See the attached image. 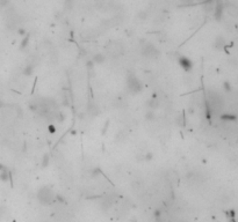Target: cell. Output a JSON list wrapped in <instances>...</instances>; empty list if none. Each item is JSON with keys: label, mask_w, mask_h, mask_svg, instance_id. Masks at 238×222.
Returning a JSON list of instances; mask_svg holds the SVG:
<instances>
[{"label": "cell", "mask_w": 238, "mask_h": 222, "mask_svg": "<svg viewBox=\"0 0 238 222\" xmlns=\"http://www.w3.org/2000/svg\"><path fill=\"white\" fill-rule=\"evenodd\" d=\"M55 192L48 186H43L37 192V198L42 205H51L55 201Z\"/></svg>", "instance_id": "1"}, {"label": "cell", "mask_w": 238, "mask_h": 222, "mask_svg": "<svg viewBox=\"0 0 238 222\" xmlns=\"http://www.w3.org/2000/svg\"><path fill=\"white\" fill-rule=\"evenodd\" d=\"M127 86L128 89L132 93V94H140L143 90V84L140 81V79H137L134 73H129L127 76Z\"/></svg>", "instance_id": "2"}, {"label": "cell", "mask_w": 238, "mask_h": 222, "mask_svg": "<svg viewBox=\"0 0 238 222\" xmlns=\"http://www.w3.org/2000/svg\"><path fill=\"white\" fill-rule=\"evenodd\" d=\"M142 53H143V56H145L148 58L155 59V58H158L159 51L156 49V46H154L152 44L146 42L144 45H142Z\"/></svg>", "instance_id": "3"}, {"label": "cell", "mask_w": 238, "mask_h": 222, "mask_svg": "<svg viewBox=\"0 0 238 222\" xmlns=\"http://www.w3.org/2000/svg\"><path fill=\"white\" fill-rule=\"evenodd\" d=\"M178 63L185 72H191L193 70V63L189 58H187L185 56H180L178 58Z\"/></svg>", "instance_id": "4"}, {"label": "cell", "mask_w": 238, "mask_h": 222, "mask_svg": "<svg viewBox=\"0 0 238 222\" xmlns=\"http://www.w3.org/2000/svg\"><path fill=\"white\" fill-rule=\"evenodd\" d=\"M216 4H215V9H214V16L216 20H221L223 16V12H224V6L222 4L221 0H215Z\"/></svg>", "instance_id": "5"}, {"label": "cell", "mask_w": 238, "mask_h": 222, "mask_svg": "<svg viewBox=\"0 0 238 222\" xmlns=\"http://www.w3.org/2000/svg\"><path fill=\"white\" fill-rule=\"evenodd\" d=\"M146 105H148L149 110H154V111H155L156 109H158V108H159V102H158V99H157L156 95H154V96H152V98H150V99L148 101Z\"/></svg>", "instance_id": "6"}, {"label": "cell", "mask_w": 238, "mask_h": 222, "mask_svg": "<svg viewBox=\"0 0 238 222\" xmlns=\"http://www.w3.org/2000/svg\"><path fill=\"white\" fill-rule=\"evenodd\" d=\"M105 60H106V56L104 53H96V55L93 56V59H92V61L95 63V64H98V65L104 64Z\"/></svg>", "instance_id": "7"}, {"label": "cell", "mask_w": 238, "mask_h": 222, "mask_svg": "<svg viewBox=\"0 0 238 222\" xmlns=\"http://www.w3.org/2000/svg\"><path fill=\"white\" fill-rule=\"evenodd\" d=\"M144 118L146 119L148 122H154L155 119H156V113H155V111H154V110H148V111L145 112V115H144Z\"/></svg>", "instance_id": "8"}, {"label": "cell", "mask_w": 238, "mask_h": 222, "mask_svg": "<svg viewBox=\"0 0 238 222\" xmlns=\"http://www.w3.org/2000/svg\"><path fill=\"white\" fill-rule=\"evenodd\" d=\"M22 74L26 75V76H30L34 74V66L33 65H26L23 71H22Z\"/></svg>", "instance_id": "9"}, {"label": "cell", "mask_w": 238, "mask_h": 222, "mask_svg": "<svg viewBox=\"0 0 238 222\" xmlns=\"http://www.w3.org/2000/svg\"><path fill=\"white\" fill-rule=\"evenodd\" d=\"M177 123L180 127H185L186 126V116H185V112H182L178 118H177Z\"/></svg>", "instance_id": "10"}, {"label": "cell", "mask_w": 238, "mask_h": 222, "mask_svg": "<svg viewBox=\"0 0 238 222\" xmlns=\"http://www.w3.org/2000/svg\"><path fill=\"white\" fill-rule=\"evenodd\" d=\"M9 178H11V175H9L7 169L1 170V171H0V179H1L3 182H7Z\"/></svg>", "instance_id": "11"}, {"label": "cell", "mask_w": 238, "mask_h": 222, "mask_svg": "<svg viewBox=\"0 0 238 222\" xmlns=\"http://www.w3.org/2000/svg\"><path fill=\"white\" fill-rule=\"evenodd\" d=\"M221 119L224 122H233L236 121V116L235 115H229V113H223L221 116Z\"/></svg>", "instance_id": "12"}, {"label": "cell", "mask_w": 238, "mask_h": 222, "mask_svg": "<svg viewBox=\"0 0 238 222\" xmlns=\"http://www.w3.org/2000/svg\"><path fill=\"white\" fill-rule=\"evenodd\" d=\"M28 43H29V35H26V36H23L22 42L20 44V50H25L28 46Z\"/></svg>", "instance_id": "13"}, {"label": "cell", "mask_w": 238, "mask_h": 222, "mask_svg": "<svg viewBox=\"0 0 238 222\" xmlns=\"http://www.w3.org/2000/svg\"><path fill=\"white\" fill-rule=\"evenodd\" d=\"M224 45H225L224 44V40L222 37H217L216 38V42H215V47L216 49H222Z\"/></svg>", "instance_id": "14"}, {"label": "cell", "mask_w": 238, "mask_h": 222, "mask_svg": "<svg viewBox=\"0 0 238 222\" xmlns=\"http://www.w3.org/2000/svg\"><path fill=\"white\" fill-rule=\"evenodd\" d=\"M49 162H50V156L49 154H44L43 157H42V167L43 168H47L49 165Z\"/></svg>", "instance_id": "15"}, {"label": "cell", "mask_w": 238, "mask_h": 222, "mask_svg": "<svg viewBox=\"0 0 238 222\" xmlns=\"http://www.w3.org/2000/svg\"><path fill=\"white\" fill-rule=\"evenodd\" d=\"M16 32H18V35H19V36H21V37H23V36H26V35H27V31H26V29H25V28H19Z\"/></svg>", "instance_id": "16"}, {"label": "cell", "mask_w": 238, "mask_h": 222, "mask_svg": "<svg viewBox=\"0 0 238 222\" xmlns=\"http://www.w3.org/2000/svg\"><path fill=\"white\" fill-rule=\"evenodd\" d=\"M152 159H154V154H152L151 152H148L146 154L144 155V160H145V161H151Z\"/></svg>", "instance_id": "17"}, {"label": "cell", "mask_w": 238, "mask_h": 222, "mask_svg": "<svg viewBox=\"0 0 238 222\" xmlns=\"http://www.w3.org/2000/svg\"><path fill=\"white\" fill-rule=\"evenodd\" d=\"M138 18H140L141 20H145V19L148 18V13H146V12H140V13H138Z\"/></svg>", "instance_id": "18"}, {"label": "cell", "mask_w": 238, "mask_h": 222, "mask_svg": "<svg viewBox=\"0 0 238 222\" xmlns=\"http://www.w3.org/2000/svg\"><path fill=\"white\" fill-rule=\"evenodd\" d=\"M8 1H9V0H0V7H5V6H7Z\"/></svg>", "instance_id": "19"}, {"label": "cell", "mask_w": 238, "mask_h": 222, "mask_svg": "<svg viewBox=\"0 0 238 222\" xmlns=\"http://www.w3.org/2000/svg\"><path fill=\"white\" fill-rule=\"evenodd\" d=\"M49 132L50 133H55L56 132V127H55V125H49Z\"/></svg>", "instance_id": "20"}, {"label": "cell", "mask_w": 238, "mask_h": 222, "mask_svg": "<svg viewBox=\"0 0 238 222\" xmlns=\"http://www.w3.org/2000/svg\"><path fill=\"white\" fill-rule=\"evenodd\" d=\"M224 89H225L227 92H230V90H231V87H230L229 82H224Z\"/></svg>", "instance_id": "21"}, {"label": "cell", "mask_w": 238, "mask_h": 222, "mask_svg": "<svg viewBox=\"0 0 238 222\" xmlns=\"http://www.w3.org/2000/svg\"><path fill=\"white\" fill-rule=\"evenodd\" d=\"M181 1H182L183 4H185V3H188V4H192V1H193V0H181Z\"/></svg>", "instance_id": "22"}, {"label": "cell", "mask_w": 238, "mask_h": 222, "mask_svg": "<svg viewBox=\"0 0 238 222\" xmlns=\"http://www.w3.org/2000/svg\"><path fill=\"white\" fill-rule=\"evenodd\" d=\"M195 1H197V3H200V4H203L205 1H207V0H195Z\"/></svg>", "instance_id": "23"}]
</instances>
